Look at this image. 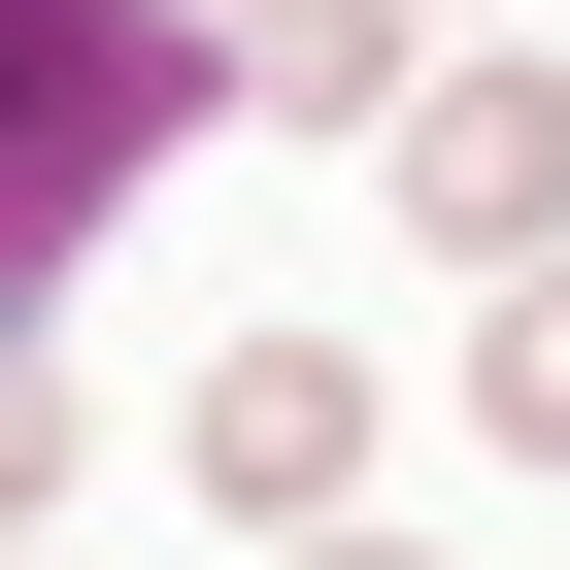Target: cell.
<instances>
[{"label":"cell","instance_id":"obj_1","mask_svg":"<svg viewBox=\"0 0 570 570\" xmlns=\"http://www.w3.org/2000/svg\"><path fill=\"white\" fill-rule=\"evenodd\" d=\"M370 202H403L436 268H537V235H570V68H503V35L403 68V101H370Z\"/></svg>","mask_w":570,"mask_h":570},{"label":"cell","instance_id":"obj_2","mask_svg":"<svg viewBox=\"0 0 570 570\" xmlns=\"http://www.w3.org/2000/svg\"><path fill=\"white\" fill-rule=\"evenodd\" d=\"M336 470H370V370H336V336H202V503H235V537H303Z\"/></svg>","mask_w":570,"mask_h":570},{"label":"cell","instance_id":"obj_3","mask_svg":"<svg viewBox=\"0 0 570 570\" xmlns=\"http://www.w3.org/2000/svg\"><path fill=\"white\" fill-rule=\"evenodd\" d=\"M202 68H235L268 135H370V101H403V0H202Z\"/></svg>","mask_w":570,"mask_h":570},{"label":"cell","instance_id":"obj_4","mask_svg":"<svg viewBox=\"0 0 570 570\" xmlns=\"http://www.w3.org/2000/svg\"><path fill=\"white\" fill-rule=\"evenodd\" d=\"M470 436H503V470H570V235L470 303Z\"/></svg>","mask_w":570,"mask_h":570},{"label":"cell","instance_id":"obj_5","mask_svg":"<svg viewBox=\"0 0 570 570\" xmlns=\"http://www.w3.org/2000/svg\"><path fill=\"white\" fill-rule=\"evenodd\" d=\"M68 503V403H35V336H0V537H35Z\"/></svg>","mask_w":570,"mask_h":570},{"label":"cell","instance_id":"obj_6","mask_svg":"<svg viewBox=\"0 0 570 570\" xmlns=\"http://www.w3.org/2000/svg\"><path fill=\"white\" fill-rule=\"evenodd\" d=\"M268 570H403V537H336V503H303V537H268Z\"/></svg>","mask_w":570,"mask_h":570},{"label":"cell","instance_id":"obj_7","mask_svg":"<svg viewBox=\"0 0 570 570\" xmlns=\"http://www.w3.org/2000/svg\"><path fill=\"white\" fill-rule=\"evenodd\" d=\"M403 35H436V0H403Z\"/></svg>","mask_w":570,"mask_h":570}]
</instances>
